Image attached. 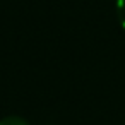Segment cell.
<instances>
[{"label": "cell", "instance_id": "cell-1", "mask_svg": "<svg viewBox=\"0 0 125 125\" xmlns=\"http://www.w3.org/2000/svg\"><path fill=\"white\" fill-rule=\"evenodd\" d=\"M0 125H29V122H26L21 116H5L0 120Z\"/></svg>", "mask_w": 125, "mask_h": 125}, {"label": "cell", "instance_id": "cell-2", "mask_svg": "<svg viewBox=\"0 0 125 125\" xmlns=\"http://www.w3.org/2000/svg\"><path fill=\"white\" fill-rule=\"evenodd\" d=\"M116 14L120 24L125 28V0H116Z\"/></svg>", "mask_w": 125, "mask_h": 125}]
</instances>
